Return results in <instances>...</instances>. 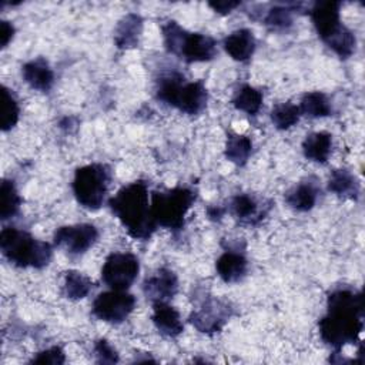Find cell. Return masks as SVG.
I'll use <instances>...</instances> for the list:
<instances>
[{
	"label": "cell",
	"mask_w": 365,
	"mask_h": 365,
	"mask_svg": "<svg viewBox=\"0 0 365 365\" xmlns=\"http://www.w3.org/2000/svg\"><path fill=\"white\" fill-rule=\"evenodd\" d=\"M327 314L318 328L322 341L336 352L346 344L359 342L364 328V298L361 292L341 288L328 297Z\"/></svg>",
	"instance_id": "obj_1"
},
{
	"label": "cell",
	"mask_w": 365,
	"mask_h": 365,
	"mask_svg": "<svg viewBox=\"0 0 365 365\" xmlns=\"http://www.w3.org/2000/svg\"><path fill=\"white\" fill-rule=\"evenodd\" d=\"M93 288L91 279L78 272V271H67L64 275V282H63V295L68 299L77 301L88 295V292Z\"/></svg>",
	"instance_id": "obj_26"
},
{
	"label": "cell",
	"mask_w": 365,
	"mask_h": 365,
	"mask_svg": "<svg viewBox=\"0 0 365 365\" xmlns=\"http://www.w3.org/2000/svg\"><path fill=\"white\" fill-rule=\"evenodd\" d=\"M309 14L319 38L335 54L348 58L355 51V36L341 23L338 1H317Z\"/></svg>",
	"instance_id": "obj_4"
},
{
	"label": "cell",
	"mask_w": 365,
	"mask_h": 365,
	"mask_svg": "<svg viewBox=\"0 0 365 365\" xmlns=\"http://www.w3.org/2000/svg\"><path fill=\"white\" fill-rule=\"evenodd\" d=\"M111 173L104 164H87L76 170L73 192L78 204L90 211L98 210L107 195Z\"/></svg>",
	"instance_id": "obj_8"
},
{
	"label": "cell",
	"mask_w": 365,
	"mask_h": 365,
	"mask_svg": "<svg viewBox=\"0 0 365 365\" xmlns=\"http://www.w3.org/2000/svg\"><path fill=\"white\" fill-rule=\"evenodd\" d=\"M231 314V308L227 302L217 298H208L190 315V322L202 334H215L228 322Z\"/></svg>",
	"instance_id": "obj_12"
},
{
	"label": "cell",
	"mask_w": 365,
	"mask_h": 365,
	"mask_svg": "<svg viewBox=\"0 0 365 365\" xmlns=\"http://www.w3.org/2000/svg\"><path fill=\"white\" fill-rule=\"evenodd\" d=\"M292 13L294 9L288 6H274L267 11L264 23L272 30H285L292 24Z\"/></svg>",
	"instance_id": "obj_30"
},
{
	"label": "cell",
	"mask_w": 365,
	"mask_h": 365,
	"mask_svg": "<svg viewBox=\"0 0 365 365\" xmlns=\"http://www.w3.org/2000/svg\"><path fill=\"white\" fill-rule=\"evenodd\" d=\"M224 50L237 61H247L255 50V38L251 30L238 29L224 38Z\"/></svg>",
	"instance_id": "obj_18"
},
{
	"label": "cell",
	"mask_w": 365,
	"mask_h": 365,
	"mask_svg": "<svg viewBox=\"0 0 365 365\" xmlns=\"http://www.w3.org/2000/svg\"><path fill=\"white\" fill-rule=\"evenodd\" d=\"M140 271L138 258L130 252L110 254L101 268V279L111 289L125 291L135 281Z\"/></svg>",
	"instance_id": "obj_9"
},
{
	"label": "cell",
	"mask_w": 365,
	"mask_h": 365,
	"mask_svg": "<svg viewBox=\"0 0 365 365\" xmlns=\"http://www.w3.org/2000/svg\"><path fill=\"white\" fill-rule=\"evenodd\" d=\"M318 197V188L312 182H299L287 194V204L295 211H309Z\"/></svg>",
	"instance_id": "obj_20"
},
{
	"label": "cell",
	"mask_w": 365,
	"mask_h": 365,
	"mask_svg": "<svg viewBox=\"0 0 365 365\" xmlns=\"http://www.w3.org/2000/svg\"><path fill=\"white\" fill-rule=\"evenodd\" d=\"M299 107L292 103H281L271 111V121L278 130H287L295 125L299 120Z\"/></svg>",
	"instance_id": "obj_29"
},
{
	"label": "cell",
	"mask_w": 365,
	"mask_h": 365,
	"mask_svg": "<svg viewBox=\"0 0 365 365\" xmlns=\"http://www.w3.org/2000/svg\"><path fill=\"white\" fill-rule=\"evenodd\" d=\"M195 194L185 187H175L167 191L151 194V214L157 227L180 231L184 227L185 215L190 211Z\"/></svg>",
	"instance_id": "obj_7"
},
{
	"label": "cell",
	"mask_w": 365,
	"mask_h": 365,
	"mask_svg": "<svg viewBox=\"0 0 365 365\" xmlns=\"http://www.w3.org/2000/svg\"><path fill=\"white\" fill-rule=\"evenodd\" d=\"M97 238L98 231L93 224H76L60 227L53 240L68 255H81L96 244Z\"/></svg>",
	"instance_id": "obj_11"
},
{
	"label": "cell",
	"mask_w": 365,
	"mask_h": 365,
	"mask_svg": "<svg viewBox=\"0 0 365 365\" xmlns=\"http://www.w3.org/2000/svg\"><path fill=\"white\" fill-rule=\"evenodd\" d=\"M231 214L245 224H255L261 220L258 202L250 194H237L230 202Z\"/></svg>",
	"instance_id": "obj_21"
},
{
	"label": "cell",
	"mask_w": 365,
	"mask_h": 365,
	"mask_svg": "<svg viewBox=\"0 0 365 365\" xmlns=\"http://www.w3.org/2000/svg\"><path fill=\"white\" fill-rule=\"evenodd\" d=\"M33 364H51V365H61L66 362V355L60 346H51L44 351L37 352L36 356L31 359Z\"/></svg>",
	"instance_id": "obj_32"
},
{
	"label": "cell",
	"mask_w": 365,
	"mask_h": 365,
	"mask_svg": "<svg viewBox=\"0 0 365 365\" xmlns=\"http://www.w3.org/2000/svg\"><path fill=\"white\" fill-rule=\"evenodd\" d=\"M165 48L187 63L208 61L217 54V43L211 36L190 33L175 21L163 26Z\"/></svg>",
	"instance_id": "obj_6"
},
{
	"label": "cell",
	"mask_w": 365,
	"mask_h": 365,
	"mask_svg": "<svg viewBox=\"0 0 365 365\" xmlns=\"http://www.w3.org/2000/svg\"><path fill=\"white\" fill-rule=\"evenodd\" d=\"M332 148V135L327 131H317L311 133L305 137L302 143V153L304 155L314 161L324 164L327 163Z\"/></svg>",
	"instance_id": "obj_19"
},
{
	"label": "cell",
	"mask_w": 365,
	"mask_h": 365,
	"mask_svg": "<svg viewBox=\"0 0 365 365\" xmlns=\"http://www.w3.org/2000/svg\"><path fill=\"white\" fill-rule=\"evenodd\" d=\"M21 74L24 81L38 91H48L54 84V71L48 66V63L38 57L29 63H26L21 67Z\"/></svg>",
	"instance_id": "obj_15"
},
{
	"label": "cell",
	"mask_w": 365,
	"mask_h": 365,
	"mask_svg": "<svg viewBox=\"0 0 365 365\" xmlns=\"http://www.w3.org/2000/svg\"><path fill=\"white\" fill-rule=\"evenodd\" d=\"M222 214H224V210H222V208H218V207L208 208V215H210L211 218H220Z\"/></svg>",
	"instance_id": "obj_35"
},
{
	"label": "cell",
	"mask_w": 365,
	"mask_h": 365,
	"mask_svg": "<svg viewBox=\"0 0 365 365\" xmlns=\"http://www.w3.org/2000/svg\"><path fill=\"white\" fill-rule=\"evenodd\" d=\"M247 268L248 262L244 254L232 250L222 252L215 262L217 274L224 282H238L247 274Z\"/></svg>",
	"instance_id": "obj_16"
},
{
	"label": "cell",
	"mask_w": 365,
	"mask_h": 365,
	"mask_svg": "<svg viewBox=\"0 0 365 365\" xmlns=\"http://www.w3.org/2000/svg\"><path fill=\"white\" fill-rule=\"evenodd\" d=\"M14 36V27L10 21L1 20L0 21V43H1V48H6L9 46V43L13 40Z\"/></svg>",
	"instance_id": "obj_33"
},
{
	"label": "cell",
	"mask_w": 365,
	"mask_h": 365,
	"mask_svg": "<svg viewBox=\"0 0 365 365\" xmlns=\"http://www.w3.org/2000/svg\"><path fill=\"white\" fill-rule=\"evenodd\" d=\"M94 355H96V361L98 364H115V362H118L117 351L104 338L96 341V344H94Z\"/></svg>",
	"instance_id": "obj_31"
},
{
	"label": "cell",
	"mask_w": 365,
	"mask_h": 365,
	"mask_svg": "<svg viewBox=\"0 0 365 365\" xmlns=\"http://www.w3.org/2000/svg\"><path fill=\"white\" fill-rule=\"evenodd\" d=\"M153 324L165 336L175 338L182 332V322L178 311L168 305L167 302H154L153 304Z\"/></svg>",
	"instance_id": "obj_14"
},
{
	"label": "cell",
	"mask_w": 365,
	"mask_h": 365,
	"mask_svg": "<svg viewBox=\"0 0 365 365\" xmlns=\"http://www.w3.org/2000/svg\"><path fill=\"white\" fill-rule=\"evenodd\" d=\"M299 111L311 118L327 117L332 113L331 103L328 97L321 91H309L305 93L299 103Z\"/></svg>",
	"instance_id": "obj_24"
},
{
	"label": "cell",
	"mask_w": 365,
	"mask_h": 365,
	"mask_svg": "<svg viewBox=\"0 0 365 365\" xmlns=\"http://www.w3.org/2000/svg\"><path fill=\"white\" fill-rule=\"evenodd\" d=\"M143 33V19L135 13L125 14L117 24L114 33V43L118 48L137 47Z\"/></svg>",
	"instance_id": "obj_17"
},
{
	"label": "cell",
	"mask_w": 365,
	"mask_h": 365,
	"mask_svg": "<svg viewBox=\"0 0 365 365\" xmlns=\"http://www.w3.org/2000/svg\"><path fill=\"white\" fill-rule=\"evenodd\" d=\"M0 248L9 262L21 268H43L53 257L48 242L40 241L30 232L16 227H4L1 230Z\"/></svg>",
	"instance_id": "obj_3"
},
{
	"label": "cell",
	"mask_w": 365,
	"mask_h": 365,
	"mask_svg": "<svg viewBox=\"0 0 365 365\" xmlns=\"http://www.w3.org/2000/svg\"><path fill=\"white\" fill-rule=\"evenodd\" d=\"M21 205V197L19 195L16 185L11 180H3L0 190V217L7 220L14 217L19 212Z\"/></svg>",
	"instance_id": "obj_27"
},
{
	"label": "cell",
	"mask_w": 365,
	"mask_h": 365,
	"mask_svg": "<svg viewBox=\"0 0 365 365\" xmlns=\"http://www.w3.org/2000/svg\"><path fill=\"white\" fill-rule=\"evenodd\" d=\"M252 151V141L250 137L242 134H228L224 154L228 161L235 165H244Z\"/></svg>",
	"instance_id": "obj_22"
},
{
	"label": "cell",
	"mask_w": 365,
	"mask_h": 365,
	"mask_svg": "<svg viewBox=\"0 0 365 365\" xmlns=\"http://www.w3.org/2000/svg\"><path fill=\"white\" fill-rule=\"evenodd\" d=\"M241 3L240 1H232V0H225V1H211L208 3V6L220 14H228L231 13L234 9H237Z\"/></svg>",
	"instance_id": "obj_34"
},
{
	"label": "cell",
	"mask_w": 365,
	"mask_h": 365,
	"mask_svg": "<svg viewBox=\"0 0 365 365\" xmlns=\"http://www.w3.org/2000/svg\"><path fill=\"white\" fill-rule=\"evenodd\" d=\"M178 289L177 275L168 268H160L154 275L148 277L143 284L144 295L154 302H167Z\"/></svg>",
	"instance_id": "obj_13"
},
{
	"label": "cell",
	"mask_w": 365,
	"mask_h": 365,
	"mask_svg": "<svg viewBox=\"0 0 365 365\" xmlns=\"http://www.w3.org/2000/svg\"><path fill=\"white\" fill-rule=\"evenodd\" d=\"M328 190L339 197L355 200L359 194V184L348 170H334L328 180Z\"/></svg>",
	"instance_id": "obj_23"
},
{
	"label": "cell",
	"mask_w": 365,
	"mask_h": 365,
	"mask_svg": "<svg viewBox=\"0 0 365 365\" xmlns=\"http://www.w3.org/2000/svg\"><path fill=\"white\" fill-rule=\"evenodd\" d=\"M262 93L250 84H244L238 88L232 98V106L250 115H255L262 106Z\"/></svg>",
	"instance_id": "obj_25"
},
{
	"label": "cell",
	"mask_w": 365,
	"mask_h": 365,
	"mask_svg": "<svg viewBox=\"0 0 365 365\" xmlns=\"http://www.w3.org/2000/svg\"><path fill=\"white\" fill-rule=\"evenodd\" d=\"M1 130L3 131H9L11 130L20 117V108H19V103L14 98V96L11 94V91L7 87L1 88Z\"/></svg>",
	"instance_id": "obj_28"
},
{
	"label": "cell",
	"mask_w": 365,
	"mask_h": 365,
	"mask_svg": "<svg viewBox=\"0 0 365 365\" xmlns=\"http://www.w3.org/2000/svg\"><path fill=\"white\" fill-rule=\"evenodd\" d=\"M113 214L118 218L128 235L135 240H148L157 228L148 202V187L144 181H133L108 200Z\"/></svg>",
	"instance_id": "obj_2"
},
{
	"label": "cell",
	"mask_w": 365,
	"mask_h": 365,
	"mask_svg": "<svg viewBox=\"0 0 365 365\" xmlns=\"http://www.w3.org/2000/svg\"><path fill=\"white\" fill-rule=\"evenodd\" d=\"M135 298L125 291H106L96 297L93 301L91 312L100 321L108 324H121L133 312Z\"/></svg>",
	"instance_id": "obj_10"
},
{
	"label": "cell",
	"mask_w": 365,
	"mask_h": 365,
	"mask_svg": "<svg viewBox=\"0 0 365 365\" xmlns=\"http://www.w3.org/2000/svg\"><path fill=\"white\" fill-rule=\"evenodd\" d=\"M157 98L185 114H198L207 106L208 93L202 81H185L178 73L163 76L157 81Z\"/></svg>",
	"instance_id": "obj_5"
}]
</instances>
